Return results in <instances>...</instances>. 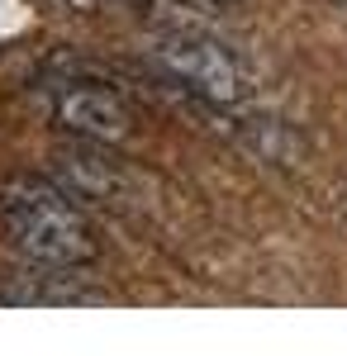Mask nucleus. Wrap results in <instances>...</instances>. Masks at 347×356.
<instances>
[{
    "label": "nucleus",
    "instance_id": "1",
    "mask_svg": "<svg viewBox=\"0 0 347 356\" xmlns=\"http://www.w3.org/2000/svg\"><path fill=\"white\" fill-rule=\"evenodd\" d=\"M0 228L43 271H81L100 257V238L77 195L48 176H15L0 186Z\"/></svg>",
    "mask_w": 347,
    "mask_h": 356
},
{
    "label": "nucleus",
    "instance_id": "2",
    "mask_svg": "<svg viewBox=\"0 0 347 356\" xmlns=\"http://www.w3.org/2000/svg\"><path fill=\"white\" fill-rule=\"evenodd\" d=\"M148 62L157 67V76L186 90L190 100L210 105V110H242L252 100V81L242 72V62L214 33L195 24H167L148 43Z\"/></svg>",
    "mask_w": 347,
    "mask_h": 356
},
{
    "label": "nucleus",
    "instance_id": "3",
    "mask_svg": "<svg viewBox=\"0 0 347 356\" xmlns=\"http://www.w3.org/2000/svg\"><path fill=\"white\" fill-rule=\"evenodd\" d=\"M48 114L62 134H72L77 143H95V147H124L138 129L134 105L114 86L86 81V76L48 86Z\"/></svg>",
    "mask_w": 347,
    "mask_h": 356
},
{
    "label": "nucleus",
    "instance_id": "4",
    "mask_svg": "<svg viewBox=\"0 0 347 356\" xmlns=\"http://www.w3.org/2000/svg\"><path fill=\"white\" fill-rule=\"evenodd\" d=\"M57 176H62V186L77 200H114V191H119V166L95 143L57 152Z\"/></svg>",
    "mask_w": 347,
    "mask_h": 356
},
{
    "label": "nucleus",
    "instance_id": "5",
    "mask_svg": "<svg viewBox=\"0 0 347 356\" xmlns=\"http://www.w3.org/2000/svg\"><path fill=\"white\" fill-rule=\"evenodd\" d=\"M176 5H200V10H229V5H238V0H176Z\"/></svg>",
    "mask_w": 347,
    "mask_h": 356
},
{
    "label": "nucleus",
    "instance_id": "6",
    "mask_svg": "<svg viewBox=\"0 0 347 356\" xmlns=\"http://www.w3.org/2000/svg\"><path fill=\"white\" fill-rule=\"evenodd\" d=\"M57 5H67V10H77V15H86V10H95V0H57Z\"/></svg>",
    "mask_w": 347,
    "mask_h": 356
},
{
    "label": "nucleus",
    "instance_id": "7",
    "mask_svg": "<svg viewBox=\"0 0 347 356\" xmlns=\"http://www.w3.org/2000/svg\"><path fill=\"white\" fill-rule=\"evenodd\" d=\"M343 5H347V0H343Z\"/></svg>",
    "mask_w": 347,
    "mask_h": 356
}]
</instances>
